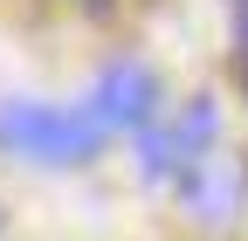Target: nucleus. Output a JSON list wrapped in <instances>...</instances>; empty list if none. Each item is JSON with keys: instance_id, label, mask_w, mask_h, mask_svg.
I'll list each match as a JSON object with an SVG mask.
<instances>
[{"instance_id": "obj_2", "label": "nucleus", "mask_w": 248, "mask_h": 241, "mask_svg": "<svg viewBox=\"0 0 248 241\" xmlns=\"http://www.w3.org/2000/svg\"><path fill=\"white\" fill-rule=\"evenodd\" d=\"M214 131H221V110H214V97H193L179 110V124H166V131H145V172L152 179H166V172H186V166H200L207 159V145H214Z\"/></svg>"}, {"instance_id": "obj_1", "label": "nucleus", "mask_w": 248, "mask_h": 241, "mask_svg": "<svg viewBox=\"0 0 248 241\" xmlns=\"http://www.w3.org/2000/svg\"><path fill=\"white\" fill-rule=\"evenodd\" d=\"M104 124L90 110H55V104H28V97H7L0 104V145L35 166H83L97 152Z\"/></svg>"}, {"instance_id": "obj_3", "label": "nucleus", "mask_w": 248, "mask_h": 241, "mask_svg": "<svg viewBox=\"0 0 248 241\" xmlns=\"http://www.w3.org/2000/svg\"><path fill=\"white\" fill-rule=\"evenodd\" d=\"M248 207V166L228 152H207L200 166H186V214L207 221V227H228Z\"/></svg>"}, {"instance_id": "obj_4", "label": "nucleus", "mask_w": 248, "mask_h": 241, "mask_svg": "<svg viewBox=\"0 0 248 241\" xmlns=\"http://www.w3.org/2000/svg\"><path fill=\"white\" fill-rule=\"evenodd\" d=\"M152 104H159V83H152L145 62H110L97 76V97H90V117H97L104 131H138Z\"/></svg>"}]
</instances>
